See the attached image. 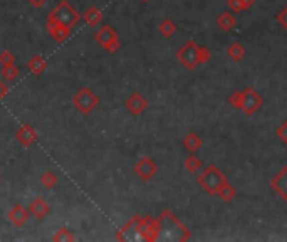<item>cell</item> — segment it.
Instances as JSON below:
<instances>
[{"instance_id":"obj_1","label":"cell","mask_w":287,"mask_h":242,"mask_svg":"<svg viewBox=\"0 0 287 242\" xmlns=\"http://www.w3.org/2000/svg\"><path fill=\"white\" fill-rule=\"evenodd\" d=\"M81 17H82L81 13L77 12L76 8L71 5V2H67V0H62V2H59L57 7H55L54 10L49 13V19L61 22V24L71 27V29L77 24V22L81 20Z\"/></svg>"},{"instance_id":"obj_2","label":"cell","mask_w":287,"mask_h":242,"mask_svg":"<svg viewBox=\"0 0 287 242\" xmlns=\"http://www.w3.org/2000/svg\"><path fill=\"white\" fill-rule=\"evenodd\" d=\"M99 104V96L91 91L89 88H82L72 96V106L81 113V115H91Z\"/></svg>"},{"instance_id":"obj_3","label":"cell","mask_w":287,"mask_h":242,"mask_svg":"<svg viewBox=\"0 0 287 242\" xmlns=\"http://www.w3.org/2000/svg\"><path fill=\"white\" fill-rule=\"evenodd\" d=\"M96 42L101 44V47L106 49L108 52H116L119 49V37L116 34V30L111 25H103L101 29L96 32L94 35Z\"/></svg>"},{"instance_id":"obj_4","label":"cell","mask_w":287,"mask_h":242,"mask_svg":"<svg viewBox=\"0 0 287 242\" xmlns=\"http://www.w3.org/2000/svg\"><path fill=\"white\" fill-rule=\"evenodd\" d=\"M222 182H224V175H222L215 167H210L208 170L203 172V175L200 177V184L203 185V189H207L210 194H215V190L220 189Z\"/></svg>"},{"instance_id":"obj_5","label":"cell","mask_w":287,"mask_h":242,"mask_svg":"<svg viewBox=\"0 0 287 242\" xmlns=\"http://www.w3.org/2000/svg\"><path fill=\"white\" fill-rule=\"evenodd\" d=\"M37 138H39V135H37L35 128L32 126V125H29V123L22 125L17 130V133H15V140L22 145V147H25V148L32 147V145H34L35 141H37Z\"/></svg>"},{"instance_id":"obj_6","label":"cell","mask_w":287,"mask_h":242,"mask_svg":"<svg viewBox=\"0 0 287 242\" xmlns=\"http://www.w3.org/2000/svg\"><path fill=\"white\" fill-rule=\"evenodd\" d=\"M47 32L52 39H55L57 42H66L71 35V27L61 24L57 20H52V19H47Z\"/></svg>"},{"instance_id":"obj_7","label":"cell","mask_w":287,"mask_h":242,"mask_svg":"<svg viewBox=\"0 0 287 242\" xmlns=\"http://www.w3.org/2000/svg\"><path fill=\"white\" fill-rule=\"evenodd\" d=\"M29 216H30L29 209H25L24 205L17 204V205H13L10 211H8L7 219H8V221H10L15 227H22L27 221H29Z\"/></svg>"},{"instance_id":"obj_8","label":"cell","mask_w":287,"mask_h":242,"mask_svg":"<svg viewBox=\"0 0 287 242\" xmlns=\"http://www.w3.org/2000/svg\"><path fill=\"white\" fill-rule=\"evenodd\" d=\"M261 104H262L261 96H257L252 89H247V91H245V96H242V103H240V108H242L245 113L252 115V113L256 111V109L261 106Z\"/></svg>"},{"instance_id":"obj_9","label":"cell","mask_w":287,"mask_h":242,"mask_svg":"<svg viewBox=\"0 0 287 242\" xmlns=\"http://www.w3.org/2000/svg\"><path fill=\"white\" fill-rule=\"evenodd\" d=\"M135 172L141 177V179L148 180L156 173V165L151 158H141L140 162L135 165Z\"/></svg>"},{"instance_id":"obj_10","label":"cell","mask_w":287,"mask_h":242,"mask_svg":"<svg viewBox=\"0 0 287 242\" xmlns=\"http://www.w3.org/2000/svg\"><path fill=\"white\" fill-rule=\"evenodd\" d=\"M146 106H148L146 99L143 98L141 94H138V93H135L133 96H129L128 101H126V108L133 113V115H141V113L146 109Z\"/></svg>"},{"instance_id":"obj_11","label":"cell","mask_w":287,"mask_h":242,"mask_svg":"<svg viewBox=\"0 0 287 242\" xmlns=\"http://www.w3.org/2000/svg\"><path fill=\"white\" fill-rule=\"evenodd\" d=\"M29 212H30L32 217L44 219L50 212V207H49V204L45 202L44 199H35L34 202L29 205Z\"/></svg>"},{"instance_id":"obj_12","label":"cell","mask_w":287,"mask_h":242,"mask_svg":"<svg viewBox=\"0 0 287 242\" xmlns=\"http://www.w3.org/2000/svg\"><path fill=\"white\" fill-rule=\"evenodd\" d=\"M178 56L185 62V66H188V67H193L198 62V52H197V47L193 44H187V45H185L183 51L180 52Z\"/></svg>"},{"instance_id":"obj_13","label":"cell","mask_w":287,"mask_h":242,"mask_svg":"<svg viewBox=\"0 0 287 242\" xmlns=\"http://www.w3.org/2000/svg\"><path fill=\"white\" fill-rule=\"evenodd\" d=\"M271 185H272V189L277 190V194H279L282 199L287 200V167L276 177L274 180H272Z\"/></svg>"},{"instance_id":"obj_14","label":"cell","mask_w":287,"mask_h":242,"mask_svg":"<svg viewBox=\"0 0 287 242\" xmlns=\"http://www.w3.org/2000/svg\"><path fill=\"white\" fill-rule=\"evenodd\" d=\"M27 67L30 69L32 74H35V76H40V74H44V71L47 69V61L42 57V56H32L29 59V62H27Z\"/></svg>"},{"instance_id":"obj_15","label":"cell","mask_w":287,"mask_h":242,"mask_svg":"<svg viewBox=\"0 0 287 242\" xmlns=\"http://www.w3.org/2000/svg\"><path fill=\"white\" fill-rule=\"evenodd\" d=\"M82 19H84L87 25L98 27L99 22L103 20V12H101L98 7H89L84 13H82Z\"/></svg>"},{"instance_id":"obj_16","label":"cell","mask_w":287,"mask_h":242,"mask_svg":"<svg viewBox=\"0 0 287 242\" xmlns=\"http://www.w3.org/2000/svg\"><path fill=\"white\" fill-rule=\"evenodd\" d=\"M0 72H2V76L5 77L7 81H15L18 74H20V69H18L15 64H5V66H2Z\"/></svg>"},{"instance_id":"obj_17","label":"cell","mask_w":287,"mask_h":242,"mask_svg":"<svg viewBox=\"0 0 287 242\" xmlns=\"http://www.w3.org/2000/svg\"><path fill=\"white\" fill-rule=\"evenodd\" d=\"M40 184H42L45 189H54L55 185H57V182H59V179H57V175H55L54 172H45V173H42V177H40Z\"/></svg>"},{"instance_id":"obj_18","label":"cell","mask_w":287,"mask_h":242,"mask_svg":"<svg viewBox=\"0 0 287 242\" xmlns=\"http://www.w3.org/2000/svg\"><path fill=\"white\" fill-rule=\"evenodd\" d=\"M52 239L55 241V242H66V241H69V242H72L76 237H74V234L69 229H66V227H62V229H59L57 232L54 234V237Z\"/></svg>"},{"instance_id":"obj_19","label":"cell","mask_w":287,"mask_h":242,"mask_svg":"<svg viewBox=\"0 0 287 242\" xmlns=\"http://www.w3.org/2000/svg\"><path fill=\"white\" fill-rule=\"evenodd\" d=\"M234 24H235V19H234L232 15H230V13H224V15H222L220 19H219V25L224 30H229Z\"/></svg>"},{"instance_id":"obj_20","label":"cell","mask_w":287,"mask_h":242,"mask_svg":"<svg viewBox=\"0 0 287 242\" xmlns=\"http://www.w3.org/2000/svg\"><path fill=\"white\" fill-rule=\"evenodd\" d=\"M0 64L5 66V64H15V56L10 51H3L0 52Z\"/></svg>"},{"instance_id":"obj_21","label":"cell","mask_w":287,"mask_h":242,"mask_svg":"<svg viewBox=\"0 0 287 242\" xmlns=\"http://www.w3.org/2000/svg\"><path fill=\"white\" fill-rule=\"evenodd\" d=\"M185 145H187V147L193 152V150H195L197 147H200V140H198V136H197V135H190V136H188V140L185 141Z\"/></svg>"},{"instance_id":"obj_22","label":"cell","mask_w":287,"mask_h":242,"mask_svg":"<svg viewBox=\"0 0 287 242\" xmlns=\"http://www.w3.org/2000/svg\"><path fill=\"white\" fill-rule=\"evenodd\" d=\"M229 52H230V56H232V59H240L244 56V49H242V45H239V44H234Z\"/></svg>"},{"instance_id":"obj_23","label":"cell","mask_w":287,"mask_h":242,"mask_svg":"<svg viewBox=\"0 0 287 242\" xmlns=\"http://www.w3.org/2000/svg\"><path fill=\"white\" fill-rule=\"evenodd\" d=\"M160 29H161V32H163L165 35H171L175 32V25L171 24L170 20H166V22H163V24L160 25Z\"/></svg>"},{"instance_id":"obj_24","label":"cell","mask_w":287,"mask_h":242,"mask_svg":"<svg viewBox=\"0 0 287 242\" xmlns=\"http://www.w3.org/2000/svg\"><path fill=\"white\" fill-rule=\"evenodd\" d=\"M219 195H222V197H224L225 200H229L230 197H234L235 192H234L232 187H225L224 190H220V189H219Z\"/></svg>"},{"instance_id":"obj_25","label":"cell","mask_w":287,"mask_h":242,"mask_svg":"<svg viewBox=\"0 0 287 242\" xmlns=\"http://www.w3.org/2000/svg\"><path fill=\"white\" fill-rule=\"evenodd\" d=\"M277 133H279L281 140H282V141H286V143H287V121L279 128V131H277Z\"/></svg>"},{"instance_id":"obj_26","label":"cell","mask_w":287,"mask_h":242,"mask_svg":"<svg viewBox=\"0 0 287 242\" xmlns=\"http://www.w3.org/2000/svg\"><path fill=\"white\" fill-rule=\"evenodd\" d=\"M8 94V86L0 81V99H3Z\"/></svg>"},{"instance_id":"obj_27","label":"cell","mask_w":287,"mask_h":242,"mask_svg":"<svg viewBox=\"0 0 287 242\" xmlns=\"http://www.w3.org/2000/svg\"><path fill=\"white\" fill-rule=\"evenodd\" d=\"M29 2H30L34 7H40V5H44V3L47 2V0H29Z\"/></svg>"},{"instance_id":"obj_28","label":"cell","mask_w":287,"mask_h":242,"mask_svg":"<svg viewBox=\"0 0 287 242\" xmlns=\"http://www.w3.org/2000/svg\"><path fill=\"white\" fill-rule=\"evenodd\" d=\"M145 2H148V0H145Z\"/></svg>"}]
</instances>
